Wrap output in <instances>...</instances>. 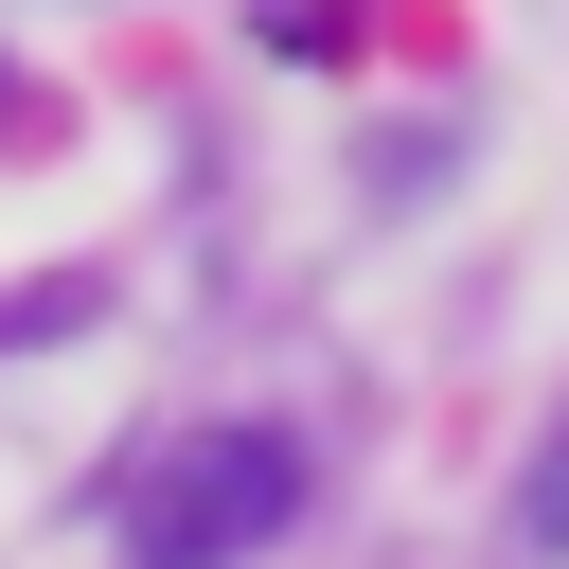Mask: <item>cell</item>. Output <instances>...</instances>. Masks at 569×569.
I'll list each match as a JSON object with an SVG mask.
<instances>
[{"label": "cell", "instance_id": "obj_1", "mask_svg": "<svg viewBox=\"0 0 569 569\" xmlns=\"http://www.w3.org/2000/svg\"><path fill=\"white\" fill-rule=\"evenodd\" d=\"M284 498H302V445H284V427H196V445L142 462V498H124V569H231V551L284 533Z\"/></svg>", "mask_w": 569, "mask_h": 569}, {"label": "cell", "instance_id": "obj_2", "mask_svg": "<svg viewBox=\"0 0 569 569\" xmlns=\"http://www.w3.org/2000/svg\"><path fill=\"white\" fill-rule=\"evenodd\" d=\"M516 533H533V551H569V445H551V462L516 480Z\"/></svg>", "mask_w": 569, "mask_h": 569}]
</instances>
